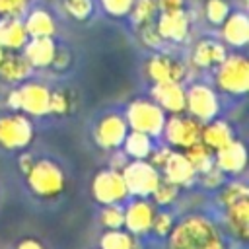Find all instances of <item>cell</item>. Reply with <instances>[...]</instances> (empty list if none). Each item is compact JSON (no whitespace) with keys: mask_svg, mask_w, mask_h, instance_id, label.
Masks as SVG:
<instances>
[{"mask_svg":"<svg viewBox=\"0 0 249 249\" xmlns=\"http://www.w3.org/2000/svg\"><path fill=\"white\" fill-rule=\"evenodd\" d=\"M165 239L167 249H228L224 231L204 214H185Z\"/></svg>","mask_w":249,"mask_h":249,"instance_id":"1","label":"cell"},{"mask_svg":"<svg viewBox=\"0 0 249 249\" xmlns=\"http://www.w3.org/2000/svg\"><path fill=\"white\" fill-rule=\"evenodd\" d=\"M214 84L222 93L241 97L249 89V62L243 54H226L214 68Z\"/></svg>","mask_w":249,"mask_h":249,"instance_id":"2","label":"cell"},{"mask_svg":"<svg viewBox=\"0 0 249 249\" xmlns=\"http://www.w3.org/2000/svg\"><path fill=\"white\" fill-rule=\"evenodd\" d=\"M27 179V187L31 193H35L41 198H54L64 191L66 179H64V171L58 163H54L53 160H35L31 169L25 173Z\"/></svg>","mask_w":249,"mask_h":249,"instance_id":"3","label":"cell"},{"mask_svg":"<svg viewBox=\"0 0 249 249\" xmlns=\"http://www.w3.org/2000/svg\"><path fill=\"white\" fill-rule=\"evenodd\" d=\"M124 119L130 130H138L152 138H158L161 136L167 115L152 99H134L128 103L124 111Z\"/></svg>","mask_w":249,"mask_h":249,"instance_id":"4","label":"cell"},{"mask_svg":"<svg viewBox=\"0 0 249 249\" xmlns=\"http://www.w3.org/2000/svg\"><path fill=\"white\" fill-rule=\"evenodd\" d=\"M185 113L202 124L216 119L220 115L218 91L204 82L191 84L189 88H185Z\"/></svg>","mask_w":249,"mask_h":249,"instance_id":"5","label":"cell"},{"mask_svg":"<svg viewBox=\"0 0 249 249\" xmlns=\"http://www.w3.org/2000/svg\"><path fill=\"white\" fill-rule=\"evenodd\" d=\"M200 134H202V123H198L196 119H193L191 115H185V113L169 115L165 119L163 130H161L165 144L179 148V150H185V148L200 142Z\"/></svg>","mask_w":249,"mask_h":249,"instance_id":"6","label":"cell"},{"mask_svg":"<svg viewBox=\"0 0 249 249\" xmlns=\"http://www.w3.org/2000/svg\"><path fill=\"white\" fill-rule=\"evenodd\" d=\"M130 196H148L156 189L161 173L148 160H130L121 171Z\"/></svg>","mask_w":249,"mask_h":249,"instance_id":"7","label":"cell"},{"mask_svg":"<svg viewBox=\"0 0 249 249\" xmlns=\"http://www.w3.org/2000/svg\"><path fill=\"white\" fill-rule=\"evenodd\" d=\"M91 196L101 206L103 204H124L130 198L121 171H115L111 167L101 169L93 175V179H91Z\"/></svg>","mask_w":249,"mask_h":249,"instance_id":"8","label":"cell"},{"mask_svg":"<svg viewBox=\"0 0 249 249\" xmlns=\"http://www.w3.org/2000/svg\"><path fill=\"white\" fill-rule=\"evenodd\" d=\"M33 140V124L25 113L0 117V146L6 150H21Z\"/></svg>","mask_w":249,"mask_h":249,"instance_id":"9","label":"cell"},{"mask_svg":"<svg viewBox=\"0 0 249 249\" xmlns=\"http://www.w3.org/2000/svg\"><path fill=\"white\" fill-rule=\"evenodd\" d=\"M123 206H124L123 228L136 237L150 233L152 220H154L158 206L148 196H130V200H126V204H123Z\"/></svg>","mask_w":249,"mask_h":249,"instance_id":"10","label":"cell"},{"mask_svg":"<svg viewBox=\"0 0 249 249\" xmlns=\"http://www.w3.org/2000/svg\"><path fill=\"white\" fill-rule=\"evenodd\" d=\"M126 132H128V124H126L124 115L107 113L97 121L93 128V140L97 146L105 150H119L124 142Z\"/></svg>","mask_w":249,"mask_h":249,"instance_id":"11","label":"cell"},{"mask_svg":"<svg viewBox=\"0 0 249 249\" xmlns=\"http://www.w3.org/2000/svg\"><path fill=\"white\" fill-rule=\"evenodd\" d=\"M146 74L154 84H160V82H183L187 78V66L175 56L158 53V54L148 58Z\"/></svg>","mask_w":249,"mask_h":249,"instance_id":"12","label":"cell"},{"mask_svg":"<svg viewBox=\"0 0 249 249\" xmlns=\"http://www.w3.org/2000/svg\"><path fill=\"white\" fill-rule=\"evenodd\" d=\"M156 29L163 41L183 43L191 29V18L185 8L177 12H160L156 16Z\"/></svg>","mask_w":249,"mask_h":249,"instance_id":"13","label":"cell"},{"mask_svg":"<svg viewBox=\"0 0 249 249\" xmlns=\"http://www.w3.org/2000/svg\"><path fill=\"white\" fill-rule=\"evenodd\" d=\"M19 89V111L29 117H43L49 115V99L51 89L39 82H25Z\"/></svg>","mask_w":249,"mask_h":249,"instance_id":"14","label":"cell"},{"mask_svg":"<svg viewBox=\"0 0 249 249\" xmlns=\"http://www.w3.org/2000/svg\"><path fill=\"white\" fill-rule=\"evenodd\" d=\"M150 93H152V101H156L163 109L165 115L185 113V86H183V82L154 84Z\"/></svg>","mask_w":249,"mask_h":249,"instance_id":"15","label":"cell"},{"mask_svg":"<svg viewBox=\"0 0 249 249\" xmlns=\"http://www.w3.org/2000/svg\"><path fill=\"white\" fill-rule=\"evenodd\" d=\"M161 177L171 181L173 185H177L179 189L183 187H193L196 183V169L191 165V161L185 158L183 152H175L171 150V154L167 156L165 163L160 169Z\"/></svg>","mask_w":249,"mask_h":249,"instance_id":"16","label":"cell"},{"mask_svg":"<svg viewBox=\"0 0 249 249\" xmlns=\"http://www.w3.org/2000/svg\"><path fill=\"white\" fill-rule=\"evenodd\" d=\"M214 163L218 169H222L226 175L237 177L245 171L247 165V148L241 140H231L224 148L214 152Z\"/></svg>","mask_w":249,"mask_h":249,"instance_id":"17","label":"cell"},{"mask_svg":"<svg viewBox=\"0 0 249 249\" xmlns=\"http://www.w3.org/2000/svg\"><path fill=\"white\" fill-rule=\"evenodd\" d=\"M222 39L233 49H243L249 43V18L245 12H230L222 21Z\"/></svg>","mask_w":249,"mask_h":249,"instance_id":"18","label":"cell"},{"mask_svg":"<svg viewBox=\"0 0 249 249\" xmlns=\"http://www.w3.org/2000/svg\"><path fill=\"white\" fill-rule=\"evenodd\" d=\"M224 226L239 241L249 237V198H241L230 206H224Z\"/></svg>","mask_w":249,"mask_h":249,"instance_id":"19","label":"cell"},{"mask_svg":"<svg viewBox=\"0 0 249 249\" xmlns=\"http://www.w3.org/2000/svg\"><path fill=\"white\" fill-rule=\"evenodd\" d=\"M226 54H228V51H226V45L222 41H216V39H208L206 37V39H200L193 47L191 62L196 68L208 70V68H216L224 60Z\"/></svg>","mask_w":249,"mask_h":249,"instance_id":"20","label":"cell"},{"mask_svg":"<svg viewBox=\"0 0 249 249\" xmlns=\"http://www.w3.org/2000/svg\"><path fill=\"white\" fill-rule=\"evenodd\" d=\"M56 45L53 37H29L21 49V54L27 58L31 68H49L53 64Z\"/></svg>","mask_w":249,"mask_h":249,"instance_id":"21","label":"cell"},{"mask_svg":"<svg viewBox=\"0 0 249 249\" xmlns=\"http://www.w3.org/2000/svg\"><path fill=\"white\" fill-rule=\"evenodd\" d=\"M33 68L27 58L18 51H2L0 54V78L4 82H25L31 76Z\"/></svg>","mask_w":249,"mask_h":249,"instance_id":"22","label":"cell"},{"mask_svg":"<svg viewBox=\"0 0 249 249\" xmlns=\"http://www.w3.org/2000/svg\"><path fill=\"white\" fill-rule=\"evenodd\" d=\"M29 35L19 18H2L0 21V49L4 51H21Z\"/></svg>","mask_w":249,"mask_h":249,"instance_id":"23","label":"cell"},{"mask_svg":"<svg viewBox=\"0 0 249 249\" xmlns=\"http://www.w3.org/2000/svg\"><path fill=\"white\" fill-rule=\"evenodd\" d=\"M235 138V134H233V128H231V124L228 123V121H224V119H212V121H208V123H204L202 124V134H200V140L212 150V152H216V150H220V148H224L228 142H231Z\"/></svg>","mask_w":249,"mask_h":249,"instance_id":"24","label":"cell"},{"mask_svg":"<svg viewBox=\"0 0 249 249\" xmlns=\"http://www.w3.org/2000/svg\"><path fill=\"white\" fill-rule=\"evenodd\" d=\"M25 31L29 37H53L56 31L54 18L45 8H35L25 16Z\"/></svg>","mask_w":249,"mask_h":249,"instance_id":"25","label":"cell"},{"mask_svg":"<svg viewBox=\"0 0 249 249\" xmlns=\"http://www.w3.org/2000/svg\"><path fill=\"white\" fill-rule=\"evenodd\" d=\"M121 148L128 156V160H148V156H150V152L154 148V138L144 134V132L128 128Z\"/></svg>","mask_w":249,"mask_h":249,"instance_id":"26","label":"cell"},{"mask_svg":"<svg viewBox=\"0 0 249 249\" xmlns=\"http://www.w3.org/2000/svg\"><path fill=\"white\" fill-rule=\"evenodd\" d=\"M99 249H142L140 237L132 235L124 228L119 230H105L99 239Z\"/></svg>","mask_w":249,"mask_h":249,"instance_id":"27","label":"cell"},{"mask_svg":"<svg viewBox=\"0 0 249 249\" xmlns=\"http://www.w3.org/2000/svg\"><path fill=\"white\" fill-rule=\"evenodd\" d=\"M183 154L191 161V165L196 169V173H200V171L208 169L210 165H214V152L202 140L193 144V146H189V148H185Z\"/></svg>","mask_w":249,"mask_h":249,"instance_id":"28","label":"cell"},{"mask_svg":"<svg viewBox=\"0 0 249 249\" xmlns=\"http://www.w3.org/2000/svg\"><path fill=\"white\" fill-rule=\"evenodd\" d=\"M241 198H249V187L245 181H239V179H233L230 183H224L220 187V193L216 196V202L224 208V206H230Z\"/></svg>","mask_w":249,"mask_h":249,"instance_id":"29","label":"cell"},{"mask_svg":"<svg viewBox=\"0 0 249 249\" xmlns=\"http://www.w3.org/2000/svg\"><path fill=\"white\" fill-rule=\"evenodd\" d=\"M179 191H181V189H179L177 185H173L171 181L160 177L156 189H154L152 195H150V200H152L158 208H167V206H171V204L179 198Z\"/></svg>","mask_w":249,"mask_h":249,"instance_id":"30","label":"cell"},{"mask_svg":"<svg viewBox=\"0 0 249 249\" xmlns=\"http://www.w3.org/2000/svg\"><path fill=\"white\" fill-rule=\"evenodd\" d=\"M158 14L160 12H158V2L156 0H134L128 16L132 18V23L136 27H140V25L156 21Z\"/></svg>","mask_w":249,"mask_h":249,"instance_id":"31","label":"cell"},{"mask_svg":"<svg viewBox=\"0 0 249 249\" xmlns=\"http://www.w3.org/2000/svg\"><path fill=\"white\" fill-rule=\"evenodd\" d=\"M99 222L105 230H119L124 224V206L123 204H103L99 212Z\"/></svg>","mask_w":249,"mask_h":249,"instance_id":"32","label":"cell"},{"mask_svg":"<svg viewBox=\"0 0 249 249\" xmlns=\"http://www.w3.org/2000/svg\"><path fill=\"white\" fill-rule=\"evenodd\" d=\"M173 226H175V214L171 210H167V208H160L154 214L150 233H154L158 237H167L169 231L173 230Z\"/></svg>","mask_w":249,"mask_h":249,"instance_id":"33","label":"cell"},{"mask_svg":"<svg viewBox=\"0 0 249 249\" xmlns=\"http://www.w3.org/2000/svg\"><path fill=\"white\" fill-rule=\"evenodd\" d=\"M231 12L228 0H206L204 2V18L210 25H222V21Z\"/></svg>","mask_w":249,"mask_h":249,"instance_id":"34","label":"cell"},{"mask_svg":"<svg viewBox=\"0 0 249 249\" xmlns=\"http://www.w3.org/2000/svg\"><path fill=\"white\" fill-rule=\"evenodd\" d=\"M62 8L72 19L86 21L93 14V0H62Z\"/></svg>","mask_w":249,"mask_h":249,"instance_id":"35","label":"cell"},{"mask_svg":"<svg viewBox=\"0 0 249 249\" xmlns=\"http://www.w3.org/2000/svg\"><path fill=\"white\" fill-rule=\"evenodd\" d=\"M196 183L202 185V189H208V191H214V189H220L224 183H226V173L222 169L214 165H210L208 169L196 173Z\"/></svg>","mask_w":249,"mask_h":249,"instance_id":"36","label":"cell"},{"mask_svg":"<svg viewBox=\"0 0 249 249\" xmlns=\"http://www.w3.org/2000/svg\"><path fill=\"white\" fill-rule=\"evenodd\" d=\"M132 2L134 0H99L101 8L113 16V18H124L130 14V8H132Z\"/></svg>","mask_w":249,"mask_h":249,"instance_id":"37","label":"cell"},{"mask_svg":"<svg viewBox=\"0 0 249 249\" xmlns=\"http://www.w3.org/2000/svg\"><path fill=\"white\" fill-rule=\"evenodd\" d=\"M68 111H70V97H68V93L62 91V89L51 91L49 113H54V115H66Z\"/></svg>","mask_w":249,"mask_h":249,"instance_id":"38","label":"cell"},{"mask_svg":"<svg viewBox=\"0 0 249 249\" xmlns=\"http://www.w3.org/2000/svg\"><path fill=\"white\" fill-rule=\"evenodd\" d=\"M29 0H0V16L2 18H21L27 10Z\"/></svg>","mask_w":249,"mask_h":249,"instance_id":"39","label":"cell"},{"mask_svg":"<svg viewBox=\"0 0 249 249\" xmlns=\"http://www.w3.org/2000/svg\"><path fill=\"white\" fill-rule=\"evenodd\" d=\"M138 33H140V41H142L146 47L158 49V47L163 43L161 35H160L158 29H156V21L146 23V25H140V27H138Z\"/></svg>","mask_w":249,"mask_h":249,"instance_id":"40","label":"cell"},{"mask_svg":"<svg viewBox=\"0 0 249 249\" xmlns=\"http://www.w3.org/2000/svg\"><path fill=\"white\" fill-rule=\"evenodd\" d=\"M169 154H171V146H167V144H163V146H154L152 152H150V156H148V161H150L156 169H161V165L165 163V160H167Z\"/></svg>","mask_w":249,"mask_h":249,"instance_id":"41","label":"cell"},{"mask_svg":"<svg viewBox=\"0 0 249 249\" xmlns=\"http://www.w3.org/2000/svg\"><path fill=\"white\" fill-rule=\"evenodd\" d=\"M158 12H177L185 8V0H156Z\"/></svg>","mask_w":249,"mask_h":249,"instance_id":"42","label":"cell"},{"mask_svg":"<svg viewBox=\"0 0 249 249\" xmlns=\"http://www.w3.org/2000/svg\"><path fill=\"white\" fill-rule=\"evenodd\" d=\"M68 60H70L68 51L56 47V53H54V58H53V64L51 66H54V68H66L68 66Z\"/></svg>","mask_w":249,"mask_h":249,"instance_id":"43","label":"cell"},{"mask_svg":"<svg viewBox=\"0 0 249 249\" xmlns=\"http://www.w3.org/2000/svg\"><path fill=\"white\" fill-rule=\"evenodd\" d=\"M128 161H130V160H128V156L121 150V152H117V154L113 156V160H111L109 167H111V169H115V171H123V167H124Z\"/></svg>","mask_w":249,"mask_h":249,"instance_id":"44","label":"cell"},{"mask_svg":"<svg viewBox=\"0 0 249 249\" xmlns=\"http://www.w3.org/2000/svg\"><path fill=\"white\" fill-rule=\"evenodd\" d=\"M16 249H45V245H43L41 241L33 239V237H25V239H21V241L18 243Z\"/></svg>","mask_w":249,"mask_h":249,"instance_id":"45","label":"cell"},{"mask_svg":"<svg viewBox=\"0 0 249 249\" xmlns=\"http://www.w3.org/2000/svg\"><path fill=\"white\" fill-rule=\"evenodd\" d=\"M6 103H8V107H10L12 111H19V89H18V88L8 93Z\"/></svg>","mask_w":249,"mask_h":249,"instance_id":"46","label":"cell"},{"mask_svg":"<svg viewBox=\"0 0 249 249\" xmlns=\"http://www.w3.org/2000/svg\"><path fill=\"white\" fill-rule=\"evenodd\" d=\"M33 161H35V158H33L31 154H21V156H19V169H21L23 173H27V171L31 169Z\"/></svg>","mask_w":249,"mask_h":249,"instance_id":"47","label":"cell"}]
</instances>
